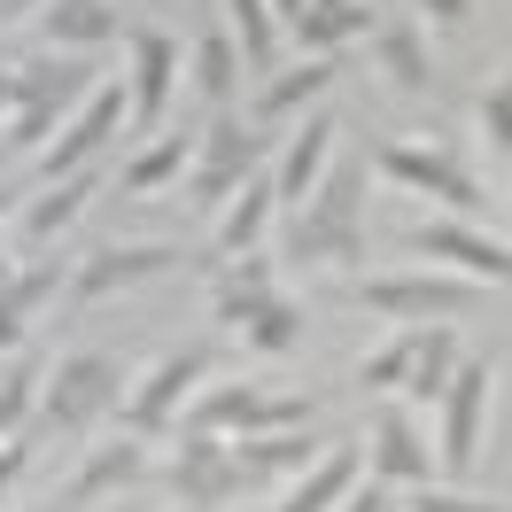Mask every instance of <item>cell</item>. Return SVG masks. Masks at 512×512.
<instances>
[{"label":"cell","instance_id":"cell-1","mask_svg":"<svg viewBox=\"0 0 512 512\" xmlns=\"http://www.w3.org/2000/svg\"><path fill=\"white\" fill-rule=\"evenodd\" d=\"M288 264H342V272H357L365 264V163L342 156L319 171V187H311V202L295 210L288 225Z\"/></svg>","mask_w":512,"mask_h":512},{"label":"cell","instance_id":"cell-2","mask_svg":"<svg viewBox=\"0 0 512 512\" xmlns=\"http://www.w3.org/2000/svg\"><path fill=\"white\" fill-rule=\"evenodd\" d=\"M94 94V70L78 55H39V63L8 70V125H0V163L39 156L55 132L70 125V109Z\"/></svg>","mask_w":512,"mask_h":512},{"label":"cell","instance_id":"cell-3","mask_svg":"<svg viewBox=\"0 0 512 512\" xmlns=\"http://www.w3.org/2000/svg\"><path fill=\"white\" fill-rule=\"evenodd\" d=\"M125 365L117 357H101V350H78V357H63L47 381H39V404H32V419L47 427V435H86L94 419H109L117 404H125Z\"/></svg>","mask_w":512,"mask_h":512},{"label":"cell","instance_id":"cell-4","mask_svg":"<svg viewBox=\"0 0 512 512\" xmlns=\"http://www.w3.org/2000/svg\"><path fill=\"white\" fill-rule=\"evenodd\" d=\"M489 381H497V365L481 357V365H450L443 396H435V474L443 481H466L481 458V412H489Z\"/></svg>","mask_w":512,"mask_h":512},{"label":"cell","instance_id":"cell-5","mask_svg":"<svg viewBox=\"0 0 512 512\" xmlns=\"http://www.w3.org/2000/svg\"><path fill=\"white\" fill-rule=\"evenodd\" d=\"M365 311L373 319H396V326H435V319H458L474 311L489 288L458 280V272H388V280H365Z\"/></svg>","mask_w":512,"mask_h":512},{"label":"cell","instance_id":"cell-6","mask_svg":"<svg viewBox=\"0 0 512 512\" xmlns=\"http://www.w3.org/2000/svg\"><path fill=\"white\" fill-rule=\"evenodd\" d=\"M256 163H264V132L241 125V117H210V132L194 140V163H187V179H179V202H194V210H218L225 194L249 179Z\"/></svg>","mask_w":512,"mask_h":512},{"label":"cell","instance_id":"cell-7","mask_svg":"<svg viewBox=\"0 0 512 512\" xmlns=\"http://www.w3.org/2000/svg\"><path fill=\"white\" fill-rule=\"evenodd\" d=\"M381 179H396L404 194H427V202H443L450 218H481V202L489 194L474 187V171L450 156V148H412V140H396V148H381Z\"/></svg>","mask_w":512,"mask_h":512},{"label":"cell","instance_id":"cell-8","mask_svg":"<svg viewBox=\"0 0 512 512\" xmlns=\"http://www.w3.org/2000/svg\"><path fill=\"white\" fill-rule=\"evenodd\" d=\"M210 373V350H163L148 373H140V388H125V435H171V419H179V404L194 396V381Z\"/></svg>","mask_w":512,"mask_h":512},{"label":"cell","instance_id":"cell-9","mask_svg":"<svg viewBox=\"0 0 512 512\" xmlns=\"http://www.w3.org/2000/svg\"><path fill=\"white\" fill-rule=\"evenodd\" d=\"M194 427L202 435H272V427H311V404L303 396H272L256 381H225L194 404Z\"/></svg>","mask_w":512,"mask_h":512},{"label":"cell","instance_id":"cell-10","mask_svg":"<svg viewBox=\"0 0 512 512\" xmlns=\"http://www.w3.org/2000/svg\"><path fill=\"white\" fill-rule=\"evenodd\" d=\"M117 125H125V78H94V94L70 109V125L39 148V163H47V179H70L78 163H94L109 140H117Z\"/></svg>","mask_w":512,"mask_h":512},{"label":"cell","instance_id":"cell-11","mask_svg":"<svg viewBox=\"0 0 512 512\" xmlns=\"http://www.w3.org/2000/svg\"><path fill=\"white\" fill-rule=\"evenodd\" d=\"M412 256H435V264H450V272H458V280H474V288H505V272H512V249L497 241V233L466 225V218H427V225H412Z\"/></svg>","mask_w":512,"mask_h":512},{"label":"cell","instance_id":"cell-12","mask_svg":"<svg viewBox=\"0 0 512 512\" xmlns=\"http://www.w3.org/2000/svg\"><path fill=\"white\" fill-rule=\"evenodd\" d=\"M171 86H179V47H171L163 32H125V125L132 132L163 125Z\"/></svg>","mask_w":512,"mask_h":512},{"label":"cell","instance_id":"cell-13","mask_svg":"<svg viewBox=\"0 0 512 512\" xmlns=\"http://www.w3.org/2000/svg\"><path fill=\"white\" fill-rule=\"evenodd\" d=\"M179 264V249L171 241H109V249H94L86 264H70V280H63V295L70 303H101V295H117V288H132V280H156V272H171Z\"/></svg>","mask_w":512,"mask_h":512},{"label":"cell","instance_id":"cell-14","mask_svg":"<svg viewBox=\"0 0 512 512\" xmlns=\"http://www.w3.org/2000/svg\"><path fill=\"white\" fill-rule=\"evenodd\" d=\"M171 497L187 512H218L241 497V474H233V450H225V435H202V427H187V443H179V458H171Z\"/></svg>","mask_w":512,"mask_h":512},{"label":"cell","instance_id":"cell-15","mask_svg":"<svg viewBox=\"0 0 512 512\" xmlns=\"http://www.w3.org/2000/svg\"><path fill=\"white\" fill-rule=\"evenodd\" d=\"M365 466H373V481H388V489H419V481H435V443L412 427V412H381L373 419V435H365Z\"/></svg>","mask_w":512,"mask_h":512},{"label":"cell","instance_id":"cell-16","mask_svg":"<svg viewBox=\"0 0 512 512\" xmlns=\"http://www.w3.org/2000/svg\"><path fill=\"white\" fill-rule=\"evenodd\" d=\"M225 450H233L241 489H264V481H280V474H303L326 443L311 435V427H272V435H241V443H225Z\"/></svg>","mask_w":512,"mask_h":512},{"label":"cell","instance_id":"cell-17","mask_svg":"<svg viewBox=\"0 0 512 512\" xmlns=\"http://www.w3.org/2000/svg\"><path fill=\"white\" fill-rule=\"evenodd\" d=\"M334 109H303V132L288 140V163L272 171V202H288V210H303L311 202V187H319V171L334 163Z\"/></svg>","mask_w":512,"mask_h":512},{"label":"cell","instance_id":"cell-18","mask_svg":"<svg viewBox=\"0 0 512 512\" xmlns=\"http://www.w3.org/2000/svg\"><path fill=\"white\" fill-rule=\"evenodd\" d=\"M63 280H70L63 256H39V264H24V272L0 280V350H16V342L32 334V319L63 295Z\"/></svg>","mask_w":512,"mask_h":512},{"label":"cell","instance_id":"cell-19","mask_svg":"<svg viewBox=\"0 0 512 512\" xmlns=\"http://www.w3.org/2000/svg\"><path fill=\"white\" fill-rule=\"evenodd\" d=\"M365 32H373V8H365V0H303L280 39H295V47L319 63V55H342V47L365 39Z\"/></svg>","mask_w":512,"mask_h":512},{"label":"cell","instance_id":"cell-20","mask_svg":"<svg viewBox=\"0 0 512 512\" xmlns=\"http://www.w3.org/2000/svg\"><path fill=\"white\" fill-rule=\"evenodd\" d=\"M140 474H148V435L94 443V458H86V466H78V481L63 489V512H86L94 497H109V489H132Z\"/></svg>","mask_w":512,"mask_h":512},{"label":"cell","instance_id":"cell-21","mask_svg":"<svg viewBox=\"0 0 512 512\" xmlns=\"http://www.w3.org/2000/svg\"><path fill=\"white\" fill-rule=\"evenodd\" d=\"M357 474H365V450H357V443H334V450H319V458L295 474V489L272 512H334L342 497H350Z\"/></svg>","mask_w":512,"mask_h":512},{"label":"cell","instance_id":"cell-22","mask_svg":"<svg viewBox=\"0 0 512 512\" xmlns=\"http://www.w3.org/2000/svg\"><path fill=\"white\" fill-rule=\"evenodd\" d=\"M39 39H47L55 55L109 47V39H117V8H109V0H47V8H39Z\"/></svg>","mask_w":512,"mask_h":512},{"label":"cell","instance_id":"cell-23","mask_svg":"<svg viewBox=\"0 0 512 512\" xmlns=\"http://www.w3.org/2000/svg\"><path fill=\"white\" fill-rule=\"evenodd\" d=\"M373 63L388 70L396 94H427V78H435V63H427V24H412V16L381 24V32H373Z\"/></svg>","mask_w":512,"mask_h":512},{"label":"cell","instance_id":"cell-24","mask_svg":"<svg viewBox=\"0 0 512 512\" xmlns=\"http://www.w3.org/2000/svg\"><path fill=\"white\" fill-rule=\"evenodd\" d=\"M264 218H272V171L256 163L249 179H241V187L218 202V249H225V256L256 249V241H264Z\"/></svg>","mask_w":512,"mask_h":512},{"label":"cell","instance_id":"cell-25","mask_svg":"<svg viewBox=\"0 0 512 512\" xmlns=\"http://www.w3.org/2000/svg\"><path fill=\"white\" fill-rule=\"evenodd\" d=\"M94 187H101V163H78L70 179H55L47 194H32V210H24V241H39V249H47V241H55L78 210H86V194H94Z\"/></svg>","mask_w":512,"mask_h":512},{"label":"cell","instance_id":"cell-26","mask_svg":"<svg viewBox=\"0 0 512 512\" xmlns=\"http://www.w3.org/2000/svg\"><path fill=\"white\" fill-rule=\"evenodd\" d=\"M264 295H280V288H272V256H264V249H241V256L218 272V295H210V303H218V326L233 334V326L249 319Z\"/></svg>","mask_w":512,"mask_h":512},{"label":"cell","instance_id":"cell-27","mask_svg":"<svg viewBox=\"0 0 512 512\" xmlns=\"http://www.w3.org/2000/svg\"><path fill=\"white\" fill-rule=\"evenodd\" d=\"M187 163H194V140H187V132H156V140L117 171V187H125V194H163V187H179V179H187Z\"/></svg>","mask_w":512,"mask_h":512},{"label":"cell","instance_id":"cell-28","mask_svg":"<svg viewBox=\"0 0 512 512\" xmlns=\"http://www.w3.org/2000/svg\"><path fill=\"white\" fill-rule=\"evenodd\" d=\"M334 70H342L334 55H319V63L303 55L295 70H280V78H264V94H256V117L272 125V117H295V109H311V101H319L326 86H334Z\"/></svg>","mask_w":512,"mask_h":512},{"label":"cell","instance_id":"cell-29","mask_svg":"<svg viewBox=\"0 0 512 512\" xmlns=\"http://www.w3.org/2000/svg\"><path fill=\"white\" fill-rule=\"evenodd\" d=\"M233 334H241L256 357H288V350H303V311H295L288 295H264V303H256Z\"/></svg>","mask_w":512,"mask_h":512},{"label":"cell","instance_id":"cell-30","mask_svg":"<svg viewBox=\"0 0 512 512\" xmlns=\"http://www.w3.org/2000/svg\"><path fill=\"white\" fill-rule=\"evenodd\" d=\"M450 365H458V334H450L443 319L419 326V350H412V373H404V396H412V404H435L443 381H450Z\"/></svg>","mask_w":512,"mask_h":512},{"label":"cell","instance_id":"cell-31","mask_svg":"<svg viewBox=\"0 0 512 512\" xmlns=\"http://www.w3.org/2000/svg\"><path fill=\"white\" fill-rule=\"evenodd\" d=\"M233 86H241V47H233V32H202L194 39V94L225 109Z\"/></svg>","mask_w":512,"mask_h":512},{"label":"cell","instance_id":"cell-32","mask_svg":"<svg viewBox=\"0 0 512 512\" xmlns=\"http://www.w3.org/2000/svg\"><path fill=\"white\" fill-rule=\"evenodd\" d=\"M225 16H233V32H241V63L249 70H280V24H272V8L264 0H225Z\"/></svg>","mask_w":512,"mask_h":512},{"label":"cell","instance_id":"cell-33","mask_svg":"<svg viewBox=\"0 0 512 512\" xmlns=\"http://www.w3.org/2000/svg\"><path fill=\"white\" fill-rule=\"evenodd\" d=\"M39 381H47V365H39V357H16V365H8V373H0V443H8V435H24V427H32Z\"/></svg>","mask_w":512,"mask_h":512},{"label":"cell","instance_id":"cell-34","mask_svg":"<svg viewBox=\"0 0 512 512\" xmlns=\"http://www.w3.org/2000/svg\"><path fill=\"white\" fill-rule=\"evenodd\" d=\"M412 350H419V326H396L381 350L357 365V381L373 388V396H388V388H404V373H412Z\"/></svg>","mask_w":512,"mask_h":512},{"label":"cell","instance_id":"cell-35","mask_svg":"<svg viewBox=\"0 0 512 512\" xmlns=\"http://www.w3.org/2000/svg\"><path fill=\"white\" fill-rule=\"evenodd\" d=\"M474 117H481V132H489V156H505L512 148V86H489V94L474 101Z\"/></svg>","mask_w":512,"mask_h":512},{"label":"cell","instance_id":"cell-36","mask_svg":"<svg viewBox=\"0 0 512 512\" xmlns=\"http://www.w3.org/2000/svg\"><path fill=\"white\" fill-rule=\"evenodd\" d=\"M404 512H505V505H489V497H466V489H443V481H419Z\"/></svg>","mask_w":512,"mask_h":512},{"label":"cell","instance_id":"cell-37","mask_svg":"<svg viewBox=\"0 0 512 512\" xmlns=\"http://www.w3.org/2000/svg\"><path fill=\"white\" fill-rule=\"evenodd\" d=\"M334 512H404V505H396V489H388V481H365V474H357L350 497H342Z\"/></svg>","mask_w":512,"mask_h":512},{"label":"cell","instance_id":"cell-38","mask_svg":"<svg viewBox=\"0 0 512 512\" xmlns=\"http://www.w3.org/2000/svg\"><path fill=\"white\" fill-rule=\"evenodd\" d=\"M419 8H427V24H466L474 0H419Z\"/></svg>","mask_w":512,"mask_h":512},{"label":"cell","instance_id":"cell-39","mask_svg":"<svg viewBox=\"0 0 512 512\" xmlns=\"http://www.w3.org/2000/svg\"><path fill=\"white\" fill-rule=\"evenodd\" d=\"M24 458H32V443H8V450H0V489L24 474Z\"/></svg>","mask_w":512,"mask_h":512},{"label":"cell","instance_id":"cell-40","mask_svg":"<svg viewBox=\"0 0 512 512\" xmlns=\"http://www.w3.org/2000/svg\"><path fill=\"white\" fill-rule=\"evenodd\" d=\"M264 8H272V24L288 32V24H295V8H303V0H264Z\"/></svg>","mask_w":512,"mask_h":512},{"label":"cell","instance_id":"cell-41","mask_svg":"<svg viewBox=\"0 0 512 512\" xmlns=\"http://www.w3.org/2000/svg\"><path fill=\"white\" fill-rule=\"evenodd\" d=\"M0 125H8V70H0Z\"/></svg>","mask_w":512,"mask_h":512},{"label":"cell","instance_id":"cell-42","mask_svg":"<svg viewBox=\"0 0 512 512\" xmlns=\"http://www.w3.org/2000/svg\"><path fill=\"white\" fill-rule=\"evenodd\" d=\"M8 272H16V264H8V241H0V280H8Z\"/></svg>","mask_w":512,"mask_h":512},{"label":"cell","instance_id":"cell-43","mask_svg":"<svg viewBox=\"0 0 512 512\" xmlns=\"http://www.w3.org/2000/svg\"><path fill=\"white\" fill-rule=\"evenodd\" d=\"M0 8H47V0H0Z\"/></svg>","mask_w":512,"mask_h":512},{"label":"cell","instance_id":"cell-44","mask_svg":"<svg viewBox=\"0 0 512 512\" xmlns=\"http://www.w3.org/2000/svg\"><path fill=\"white\" fill-rule=\"evenodd\" d=\"M8 202H16V194H8V187H0V218H8Z\"/></svg>","mask_w":512,"mask_h":512},{"label":"cell","instance_id":"cell-45","mask_svg":"<svg viewBox=\"0 0 512 512\" xmlns=\"http://www.w3.org/2000/svg\"><path fill=\"white\" fill-rule=\"evenodd\" d=\"M0 70H8V47H0Z\"/></svg>","mask_w":512,"mask_h":512},{"label":"cell","instance_id":"cell-46","mask_svg":"<svg viewBox=\"0 0 512 512\" xmlns=\"http://www.w3.org/2000/svg\"><path fill=\"white\" fill-rule=\"evenodd\" d=\"M179 512H187V505H179Z\"/></svg>","mask_w":512,"mask_h":512}]
</instances>
